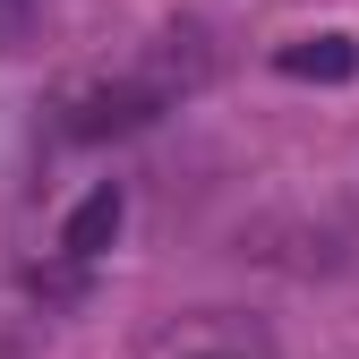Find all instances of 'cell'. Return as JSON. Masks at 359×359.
Segmentation results:
<instances>
[{
    "mask_svg": "<svg viewBox=\"0 0 359 359\" xmlns=\"http://www.w3.org/2000/svg\"><path fill=\"white\" fill-rule=\"evenodd\" d=\"M0 26H9V0H0Z\"/></svg>",
    "mask_w": 359,
    "mask_h": 359,
    "instance_id": "4",
    "label": "cell"
},
{
    "mask_svg": "<svg viewBox=\"0 0 359 359\" xmlns=\"http://www.w3.org/2000/svg\"><path fill=\"white\" fill-rule=\"evenodd\" d=\"M274 69L299 77V86H351V77H359V43H351V34H299V43L274 52Z\"/></svg>",
    "mask_w": 359,
    "mask_h": 359,
    "instance_id": "2",
    "label": "cell"
},
{
    "mask_svg": "<svg viewBox=\"0 0 359 359\" xmlns=\"http://www.w3.org/2000/svg\"><path fill=\"white\" fill-rule=\"evenodd\" d=\"M120 214H128V205H120V189L103 180V189L86 197L77 214H69V231H60V248H69V257H95V248H111V231H120Z\"/></svg>",
    "mask_w": 359,
    "mask_h": 359,
    "instance_id": "3",
    "label": "cell"
},
{
    "mask_svg": "<svg viewBox=\"0 0 359 359\" xmlns=\"http://www.w3.org/2000/svg\"><path fill=\"white\" fill-rule=\"evenodd\" d=\"M205 43L197 34H154L137 60H120V69H95V77H69L60 86V137L77 146H95V137H128V128H146L163 120L180 95H197L205 86Z\"/></svg>",
    "mask_w": 359,
    "mask_h": 359,
    "instance_id": "1",
    "label": "cell"
}]
</instances>
